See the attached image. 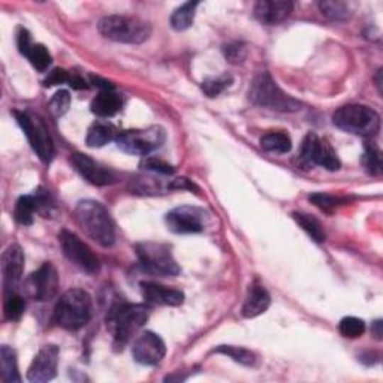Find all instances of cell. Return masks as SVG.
Returning <instances> with one entry per match:
<instances>
[{"mask_svg":"<svg viewBox=\"0 0 383 383\" xmlns=\"http://www.w3.org/2000/svg\"><path fill=\"white\" fill-rule=\"evenodd\" d=\"M79 228L102 248H111L116 241V225L111 214L98 201H81L75 209Z\"/></svg>","mask_w":383,"mask_h":383,"instance_id":"obj_1","label":"cell"},{"mask_svg":"<svg viewBox=\"0 0 383 383\" xmlns=\"http://www.w3.org/2000/svg\"><path fill=\"white\" fill-rule=\"evenodd\" d=\"M148 319V310L141 304H117L108 313L106 325L114 338V346L123 349Z\"/></svg>","mask_w":383,"mask_h":383,"instance_id":"obj_2","label":"cell"},{"mask_svg":"<svg viewBox=\"0 0 383 383\" xmlns=\"http://www.w3.org/2000/svg\"><path fill=\"white\" fill-rule=\"evenodd\" d=\"M93 304L90 295L83 289L65 292L54 309V321L67 331H78L91 319Z\"/></svg>","mask_w":383,"mask_h":383,"instance_id":"obj_3","label":"cell"},{"mask_svg":"<svg viewBox=\"0 0 383 383\" xmlns=\"http://www.w3.org/2000/svg\"><path fill=\"white\" fill-rule=\"evenodd\" d=\"M249 99L257 106L280 113H294L301 108V102L286 94L268 72H261L255 77L249 89Z\"/></svg>","mask_w":383,"mask_h":383,"instance_id":"obj_4","label":"cell"},{"mask_svg":"<svg viewBox=\"0 0 383 383\" xmlns=\"http://www.w3.org/2000/svg\"><path fill=\"white\" fill-rule=\"evenodd\" d=\"M333 123L338 129L364 138H370L380 131V116L370 106L361 104L338 108L333 116Z\"/></svg>","mask_w":383,"mask_h":383,"instance_id":"obj_5","label":"cell"},{"mask_svg":"<svg viewBox=\"0 0 383 383\" xmlns=\"http://www.w3.org/2000/svg\"><path fill=\"white\" fill-rule=\"evenodd\" d=\"M98 29L104 38L121 44H143L152 35V26L147 21L129 16H106Z\"/></svg>","mask_w":383,"mask_h":383,"instance_id":"obj_6","label":"cell"},{"mask_svg":"<svg viewBox=\"0 0 383 383\" xmlns=\"http://www.w3.org/2000/svg\"><path fill=\"white\" fill-rule=\"evenodd\" d=\"M136 256L141 268L148 274L159 277H174L180 274V267L177 265L171 249L160 243H141L136 245Z\"/></svg>","mask_w":383,"mask_h":383,"instance_id":"obj_7","label":"cell"},{"mask_svg":"<svg viewBox=\"0 0 383 383\" xmlns=\"http://www.w3.org/2000/svg\"><path fill=\"white\" fill-rule=\"evenodd\" d=\"M167 140L165 129L160 126H150L145 129L125 131L117 136V147L128 155L148 156L156 152Z\"/></svg>","mask_w":383,"mask_h":383,"instance_id":"obj_8","label":"cell"},{"mask_svg":"<svg viewBox=\"0 0 383 383\" xmlns=\"http://www.w3.org/2000/svg\"><path fill=\"white\" fill-rule=\"evenodd\" d=\"M13 114L39 159L45 163L51 162L54 156V144L44 120L29 113L16 111Z\"/></svg>","mask_w":383,"mask_h":383,"instance_id":"obj_9","label":"cell"},{"mask_svg":"<svg viewBox=\"0 0 383 383\" xmlns=\"http://www.w3.org/2000/svg\"><path fill=\"white\" fill-rule=\"evenodd\" d=\"M209 221L210 214L194 205H182L171 210L165 217L167 226L174 234H198L207 228Z\"/></svg>","mask_w":383,"mask_h":383,"instance_id":"obj_10","label":"cell"},{"mask_svg":"<svg viewBox=\"0 0 383 383\" xmlns=\"http://www.w3.org/2000/svg\"><path fill=\"white\" fill-rule=\"evenodd\" d=\"M59 241L62 245L63 255L70 259V261L81 268L89 274H96L101 268V262L98 256H96L91 249L86 243L81 241L74 232L71 231H62L59 235Z\"/></svg>","mask_w":383,"mask_h":383,"instance_id":"obj_11","label":"cell"},{"mask_svg":"<svg viewBox=\"0 0 383 383\" xmlns=\"http://www.w3.org/2000/svg\"><path fill=\"white\" fill-rule=\"evenodd\" d=\"M24 287L27 294L36 301H50L59 292V274L51 262L40 265L26 280Z\"/></svg>","mask_w":383,"mask_h":383,"instance_id":"obj_12","label":"cell"},{"mask_svg":"<svg viewBox=\"0 0 383 383\" xmlns=\"http://www.w3.org/2000/svg\"><path fill=\"white\" fill-rule=\"evenodd\" d=\"M301 157L328 171H338L341 167L334 148L314 133H309L304 138L301 145Z\"/></svg>","mask_w":383,"mask_h":383,"instance_id":"obj_13","label":"cell"},{"mask_svg":"<svg viewBox=\"0 0 383 383\" xmlns=\"http://www.w3.org/2000/svg\"><path fill=\"white\" fill-rule=\"evenodd\" d=\"M59 364V348L54 345H47L40 348L33 358L29 372H27V380L32 383H43L52 380L57 374Z\"/></svg>","mask_w":383,"mask_h":383,"instance_id":"obj_14","label":"cell"},{"mask_svg":"<svg viewBox=\"0 0 383 383\" xmlns=\"http://www.w3.org/2000/svg\"><path fill=\"white\" fill-rule=\"evenodd\" d=\"M165 353L167 348L165 343H163V340L152 331L143 333L135 340L132 348V355L135 361L143 365L159 364L163 360V357H165Z\"/></svg>","mask_w":383,"mask_h":383,"instance_id":"obj_15","label":"cell"},{"mask_svg":"<svg viewBox=\"0 0 383 383\" xmlns=\"http://www.w3.org/2000/svg\"><path fill=\"white\" fill-rule=\"evenodd\" d=\"M71 163L84 180H87L89 183L94 186H108L116 182V174L111 170H108L106 167L101 165L99 162L93 160L87 155H81V153L72 155Z\"/></svg>","mask_w":383,"mask_h":383,"instance_id":"obj_16","label":"cell"},{"mask_svg":"<svg viewBox=\"0 0 383 383\" xmlns=\"http://www.w3.org/2000/svg\"><path fill=\"white\" fill-rule=\"evenodd\" d=\"M23 270H24L23 250L17 244L9 245L2 256V276H4L2 279L5 296L16 294L23 277Z\"/></svg>","mask_w":383,"mask_h":383,"instance_id":"obj_17","label":"cell"},{"mask_svg":"<svg viewBox=\"0 0 383 383\" xmlns=\"http://www.w3.org/2000/svg\"><path fill=\"white\" fill-rule=\"evenodd\" d=\"M143 298L148 306H182L184 301V294L182 291L171 289V287L162 286L153 282L141 283Z\"/></svg>","mask_w":383,"mask_h":383,"instance_id":"obj_18","label":"cell"},{"mask_svg":"<svg viewBox=\"0 0 383 383\" xmlns=\"http://www.w3.org/2000/svg\"><path fill=\"white\" fill-rule=\"evenodd\" d=\"M292 9L294 4L287 0H261L255 5V17L262 24L276 26L289 17Z\"/></svg>","mask_w":383,"mask_h":383,"instance_id":"obj_19","label":"cell"},{"mask_svg":"<svg viewBox=\"0 0 383 383\" xmlns=\"http://www.w3.org/2000/svg\"><path fill=\"white\" fill-rule=\"evenodd\" d=\"M271 304V296L268 291L261 284H252L249 287L248 296H245L243 306V316L244 318H256L268 310Z\"/></svg>","mask_w":383,"mask_h":383,"instance_id":"obj_20","label":"cell"},{"mask_svg":"<svg viewBox=\"0 0 383 383\" xmlns=\"http://www.w3.org/2000/svg\"><path fill=\"white\" fill-rule=\"evenodd\" d=\"M123 106L121 96L114 93L113 90H102L96 98L91 101V113L98 117H113L116 116Z\"/></svg>","mask_w":383,"mask_h":383,"instance_id":"obj_21","label":"cell"},{"mask_svg":"<svg viewBox=\"0 0 383 383\" xmlns=\"http://www.w3.org/2000/svg\"><path fill=\"white\" fill-rule=\"evenodd\" d=\"M117 129L108 121H96L90 126L86 143L91 148H99L105 144L117 140Z\"/></svg>","mask_w":383,"mask_h":383,"instance_id":"obj_22","label":"cell"},{"mask_svg":"<svg viewBox=\"0 0 383 383\" xmlns=\"http://www.w3.org/2000/svg\"><path fill=\"white\" fill-rule=\"evenodd\" d=\"M35 213H39V201L36 195H26L18 198L13 210V217L21 225H32Z\"/></svg>","mask_w":383,"mask_h":383,"instance_id":"obj_23","label":"cell"},{"mask_svg":"<svg viewBox=\"0 0 383 383\" xmlns=\"http://www.w3.org/2000/svg\"><path fill=\"white\" fill-rule=\"evenodd\" d=\"M261 147L268 153L286 155L291 152L292 141L284 132H270L261 138Z\"/></svg>","mask_w":383,"mask_h":383,"instance_id":"obj_24","label":"cell"},{"mask_svg":"<svg viewBox=\"0 0 383 383\" xmlns=\"http://www.w3.org/2000/svg\"><path fill=\"white\" fill-rule=\"evenodd\" d=\"M0 362H2V380L5 383L21 382L18 373V362H17V353L13 352L9 346H2L0 349Z\"/></svg>","mask_w":383,"mask_h":383,"instance_id":"obj_25","label":"cell"},{"mask_svg":"<svg viewBox=\"0 0 383 383\" xmlns=\"http://www.w3.org/2000/svg\"><path fill=\"white\" fill-rule=\"evenodd\" d=\"M292 216L295 218V222L307 232L309 237L313 241L323 243L326 240V234L323 231V226L321 225V222L318 221L316 217H313V216H310L307 213H301V211H295V213H292Z\"/></svg>","mask_w":383,"mask_h":383,"instance_id":"obj_26","label":"cell"},{"mask_svg":"<svg viewBox=\"0 0 383 383\" xmlns=\"http://www.w3.org/2000/svg\"><path fill=\"white\" fill-rule=\"evenodd\" d=\"M198 2H187L182 5L180 8H177L171 17V26L172 29L177 32H183L194 24L195 20V11L198 8Z\"/></svg>","mask_w":383,"mask_h":383,"instance_id":"obj_27","label":"cell"},{"mask_svg":"<svg viewBox=\"0 0 383 383\" xmlns=\"http://www.w3.org/2000/svg\"><path fill=\"white\" fill-rule=\"evenodd\" d=\"M26 57L29 59L30 65L39 72H45L52 63V57L48 48L43 44H33L32 48L27 51Z\"/></svg>","mask_w":383,"mask_h":383,"instance_id":"obj_28","label":"cell"},{"mask_svg":"<svg viewBox=\"0 0 383 383\" xmlns=\"http://www.w3.org/2000/svg\"><path fill=\"white\" fill-rule=\"evenodd\" d=\"M214 353H223L226 357L232 358L235 362L248 365V367H253L256 364V355L244 348H237V346H218L217 349L213 350Z\"/></svg>","mask_w":383,"mask_h":383,"instance_id":"obj_29","label":"cell"},{"mask_svg":"<svg viewBox=\"0 0 383 383\" xmlns=\"http://www.w3.org/2000/svg\"><path fill=\"white\" fill-rule=\"evenodd\" d=\"M362 163L368 174L372 175L382 174V153L374 143H365Z\"/></svg>","mask_w":383,"mask_h":383,"instance_id":"obj_30","label":"cell"},{"mask_svg":"<svg viewBox=\"0 0 383 383\" xmlns=\"http://www.w3.org/2000/svg\"><path fill=\"white\" fill-rule=\"evenodd\" d=\"M321 12L326 18H330L333 21H343L349 18V6L343 2H338V0H323L319 4Z\"/></svg>","mask_w":383,"mask_h":383,"instance_id":"obj_31","label":"cell"},{"mask_svg":"<svg viewBox=\"0 0 383 383\" xmlns=\"http://www.w3.org/2000/svg\"><path fill=\"white\" fill-rule=\"evenodd\" d=\"M24 309H26V301L23 296H20L17 292L6 295L4 313H5V318L8 321H11V322L20 321L23 313H24Z\"/></svg>","mask_w":383,"mask_h":383,"instance_id":"obj_32","label":"cell"},{"mask_svg":"<svg viewBox=\"0 0 383 383\" xmlns=\"http://www.w3.org/2000/svg\"><path fill=\"white\" fill-rule=\"evenodd\" d=\"M232 77L225 74L217 78H207L204 79L202 83V91L209 96V98H216L221 93H223L231 84H232Z\"/></svg>","mask_w":383,"mask_h":383,"instance_id":"obj_33","label":"cell"},{"mask_svg":"<svg viewBox=\"0 0 383 383\" xmlns=\"http://www.w3.org/2000/svg\"><path fill=\"white\" fill-rule=\"evenodd\" d=\"M340 334L348 338H358L364 334L365 331V323L362 319L355 318V316H348L340 321L338 325Z\"/></svg>","mask_w":383,"mask_h":383,"instance_id":"obj_34","label":"cell"},{"mask_svg":"<svg viewBox=\"0 0 383 383\" xmlns=\"http://www.w3.org/2000/svg\"><path fill=\"white\" fill-rule=\"evenodd\" d=\"M70 106H71V94L67 90H59L48 102L50 113L56 118L65 116Z\"/></svg>","mask_w":383,"mask_h":383,"instance_id":"obj_35","label":"cell"},{"mask_svg":"<svg viewBox=\"0 0 383 383\" xmlns=\"http://www.w3.org/2000/svg\"><path fill=\"white\" fill-rule=\"evenodd\" d=\"M310 202L316 205L318 209H321L325 213H333L338 205L345 204L346 201L341 198H335L333 195H326V194H313L309 196Z\"/></svg>","mask_w":383,"mask_h":383,"instance_id":"obj_36","label":"cell"},{"mask_svg":"<svg viewBox=\"0 0 383 383\" xmlns=\"http://www.w3.org/2000/svg\"><path fill=\"white\" fill-rule=\"evenodd\" d=\"M223 56L232 65H240L248 57V48L241 43H231L223 47Z\"/></svg>","mask_w":383,"mask_h":383,"instance_id":"obj_37","label":"cell"},{"mask_svg":"<svg viewBox=\"0 0 383 383\" xmlns=\"http://www.w3.org/2000/svg\"><path fill=\"white\" fill-rule=\"evenodd\" d=\"M141 167L147 171H152L155 174H160V175H172L175 172L174 167L168 165L167 162H163L157 157H147L143 163Z\"/></svg>","mask_w":383,"mask_h":383,"instance_id":"obj_38","label":"cell"},{"mask_svg":"<svg viewBox=\"0 0 383 383\" xmlns=\"http://www.w3.org/2000/svg\"><path fill=\"white\" fill-rule=\"evenodd\" d=\"M70 79H71L70 72H66L65 70H54L52 72L48 74L47 79L44 81V86H45V87L59 86V84L70 83Z\"/></svg>","mask_w":383,"mask_h":383,"instance_id":"obj_39","label":"cell"},{"mask_svg":"<svg viewBox=\"0 0 383 383\" xmlns=\"http://www.w3.org/2000/svg\"><path fill=\"white\" fill-rule=\"evenodd\" d=\"M17 45H18V50H20V52L23 54V56H26L27 51H29V50L32 48V45H33V43H32V36H30V33L27 32L26 29H21V30L18 32V36H17Z\"/></svg>","mask_w":383,"mask_h":383,"instance_id":"obj_40","label":"cell"},{"mask_svg":"<svg viewBox=\"0 0 383 383\" xmlns=\"http://www.w3.org/2000/svg\"><path fill=\"white\" fill-rule=\"evenodd\" d=\"M70 86L72 87V89H77V90H81V89H87L89 86H87V83H86V81L83 79V78H81V77H78V75H71V79H70Z\"/></svg>","mask_w":383,"mask_h":383,"instance_id":"obj_41","label":"cell"},{"mask_svg":"<svg viewBox=\"0 0 383 383\" xmlns=\"http://www.w3.org/2000/svg\"><path fill=\"white\" fill-rule=\"evenodd\" d=\"M91 83H93L94 86L101 87L102 90H113V89H114L111 83H108V81H105V79H101L99 77H91Z\"/></svg>","mask_w":383,"mask_h":383,"instance_id":"obj_42","label":"cell"},{"mask_svg":"<svg viewBox=\"0 0 383 383\" xmlns=\"http://www.w3.org/2000/svg\"><path fill=\"white\" fill-rule=\"evenodd\" d=\"M372 334L376 337V340H382V321H376L372 326Z\"/></svg>","mask_w":383,"mask_h":383,"instance_id":"obj_43","label":"cell"}]
</instances>
